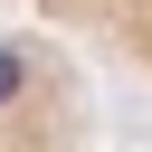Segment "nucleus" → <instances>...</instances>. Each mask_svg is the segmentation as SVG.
<instances>
[{
	"label": "nucleus",
	"instance_id": "1",
	"mask_svg": "<svg viewBox=\"0 0 152 152\" xmlns=\"http://www.w3.org/2000/svg\"><path fill=\"white\" fill-rule=\"evenodd\" d=\"M0 152H95V104H86L76 48H57L19 10L0 19Z\"/></svg>",
	"mask_w": 152,
	"mask_h": 152
},
{
	"label": "nucleus",
	"instance_id": "2",
	"mask_svg": "<svg viewBox=\"0 0 152 152\" xmlns=\"http://www.w3.org/2000/svg\"><path fill=\"white\" fill-rule=\"evenodd\" d=\"M28 28H48L76 57H104L114 76L152 86V0H10Z\"/></svg>",
	"mask_w": 152,
	"mask_h": 152
}]
</instances>
